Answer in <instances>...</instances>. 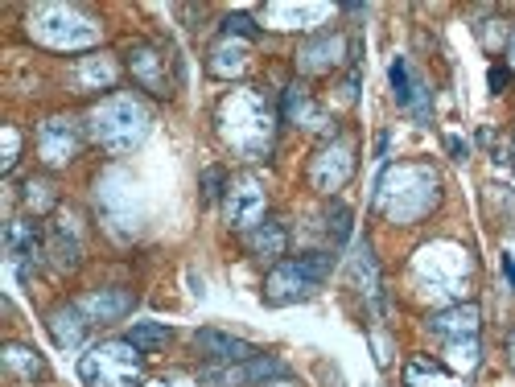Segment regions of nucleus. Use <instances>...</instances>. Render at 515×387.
<instances>
[{"label":"nucleus","mask_w":515,"mask_h":387,"mask_svg":"<svg viewBox=\"0 0 515 387\" xmlns=\"http://www.w3.org/2000/svg\"><path fill=\"white\" fill-rule=\"evenodd\" d=\"M116 75H120L116 62H112V58H103V54L79 62V87H112Z\"/></svg>","instance_id":"obj_23"},{"label":"nucleus","mask_w":515,"mask_h":387,"mask_svg":"<svg viewBox=\"0 0 515 387\" xmlns=\"http://www.w3.org/2000/svg\"><path fill=\"white\" fill-rule=\"evenodd\" d=\"M450 153H454V157H458V161H462V157H466V145H462V140H458V136H450Z\"/></svg>","instance_id":"obj_36"},{"label":"nucleus","mask_w":515,"mask_h":387,"mask_svg":"<svg viewBox=\"0 0 515 387\" xmlns=\"http://www.w3.org/2000/svg\"><path fill=\"white\" fill-rule=\"evenodd\" d=\"M392 91H396V103L408 112V116H417L421 124L429 120V87H425V79L412 70V62L408 58H396L392 62Z\"/></svg>","instance_id":"obj_12"},{"label":"nucleus","mask_w":515,"mask_h":387,"mask_svg":"<svg viewBox=\"0 0 515 387\" xmlns=\"http://www.w3.org/2000/svg\"><path fill=\"white\" fill-rule=\"evenodd\" d=\"M17 153H21V136H17V128H5V161H0V169H13L17 165Z\"/></svg>","instance_id":"obj_32"},{"label":"nucleus","mask_w":515,"mask_h":387,"mask_svg":"<svg viewBox=\"0 0 515 387\" xmlns=\"http://www.w3.org/2000/svg\"><path fill=\"white\" fill-rule=\"evenodd\" d=\"M507 54H511V66H515V38H511V50Z\"/></svg>","instance_id":"obj_38"},{"label":"nucleus","mask_w":515,"mask_h":387,"mask_svg":"<svg viewBox=\"0 0 515 387\" xmlns=\"http://www.w3.org/2000/svg\"><path fill=\"white\" fill-rule=\"evenodd\" d=\"M330 219H334V239L342 243L351 235V210L347 206H330Z\"/></svg>","instance_id":"obj_33"},{"label":"nucleus","mask_w":515,"mask_h":387,"mask_svg":"<svg viewBox=\"0 0 515 387\" xmlns=\"http://www.w3.org/2000/svg\"><path fill=\"white\" fill-rule=\"evenodd\" d=\"M25 202L33 206V210H50L54 206V186L50 182H25Z\"/></svg>","instance_id":"obj_30"},{"label":"nucleus","mask_w":515,"mask_h":387,"mask_svg":"<svg viewBox=\"0 0 515 387\" xmlns=\"http://www.w3.org/2000/svg\"><path fill=\"white\" fill-rule=\"evenodd\" d=\"M75 305L87 313V322H116V318H124V313L132 309V293H120V289H99V293L79 297Z\"/></svg>","instance_id":"obj_17"},{"label":"nucleus","mask_w":515,"mask_h":387,"mask_svg":"<svg viewBox=\"0 0 515 387\" xmlns=\"http://www.w3.org/2000/svg\"><path fill=\"white\" fill-rule=\"evenodd\" d=\"M223 29H227V38H239V33H244V38H256L252 17H227V21H223Z\"/></svg>","instance_id":"obj_34"},{"label":"nucleus","mask_w":515,"mask_h":387,"mask_svg":"<svg viewBox=\"0 0 515 387\" xmlns=\"http://www.w3.org/2000/svg\"><path fill=\"white\" fill-rule=\"evenodd\" d=\"M429 330L437 334V338H445V342H450V338H474L478 334V305H454V309H441V313H433V318H429Z\"/></svg>","instance_id":"obj_14"},{"label":"nucleus","mask_w":515,"mask_h":387,"mask_svg":"<svg viewBox=\"0 0 515 387\" xmlns=\"http://www.w3.org/2000/svg\"><path fill=\"white\" fill-rule=\"evenodd\" d=\"M29 33L54 50H83V46L99 42V25L91 17H83L79 9H66V5H42L29 17Z\"/></svg>","instance_id":"obj_6"},{"label":"nucleus","mask_w":515,"mask_h":387,"mask_svg":"<svg viewBox=\"0 0 515 387\" xmlns=\"http://www.w3.org/2000/svg\"><path fill=\"white\" fill-rule=\"evenodd\" d=\"M5 256H9L21 272H29V264H38L42 239H38V231H33V223H9V227H5Z\"/></svg>","instance_id":"obj_16"},{"label":"nucleus","mask_w":515,"mask_h":387,"mask_svg":"<svg viewBox=\"0 0 515 387\" xmlns=\"http://www.w3.org/2000/svg\"><path fill=\"white\" fill-rule=\"evenodd\" d=\"M272 387H289V383H272Z\"/></svg>","instance_id":"obj_40"},{"label":"nucleus","mask_w":515,"mask_h":387,"mask_svg":"<svg viewBox=\"0 0 515 387\" xmlns=\"http://www.w3.org/2000/svg\"><path fill=\"white\" fill-rule=\"evenodd\" d=\"M330 268V256H305V260H285L272 268L268 285H264V301L268 305H297L322 285V276Z\"/></svg>","instance_id":"obj_7"},{"label":"nucleus","mask_w":515,"mask_h":387,"mask_svg":"<svg viewBox=\"0 0 515 387\" xmlns=\"http://www.w3.org/2000/svg\"><path fill=\"white\" fill-rule=\"evenodd\" d=\"M445 355H450V367L474 371L478 367V338H450L445 342Z\"/></svg>","instance_id":"obj_28"},{"label":"nucleus","mask_w":515,"mask_h":387,"mask_svg":"<svg viewBox=\"0 0 515 387\" xmlns=\"http://www.w3.org/2000/svg\"><path fill=\"white\" fill-rule=\"evenodd\" d=\"M437 173L429 165H388L375 186V206L392 223H417L437 206Z\"/></svg>","instance_id":"obj_1"},{"label":"nucleus","mask_w":515,"mask_h":387,"mask_svg":"<svg viewBox=\"0 0 515 387\" xmlns=\"http://www.w3.org/2000/svg\"><path fill=\"white\" fill-rule=\"evenodd\" d=\"M351 173H355V145L347 136H338L314 157V165H309V182H314V190H322V194H334V190L347 186Z\"/></svg>","instance_id":"obj_8"},{"label":"nucleus","mask_w":515,"mask_h":387,"mask_svg":"<svg viewBox=\"0 0 515 387\" xmlns=\"http://www.w3.org/2000/svg\"><path fill=\"white\" fill-rule=\"evenodd\" d=\"M404 387H450V379L441 375V367L433 359H412L404 371Z\"/></svg>","instance_id":"obj_27"},{"label":"nucleus","mask_w":515,"mask_h":387,"mask_svg":"<svg viewBox=\"0 0 515 387\" xmlns=\"http://www.w3.org/2000/svg\"><path fill=\"white\" fill-rule=\"evenodd\" d=\"M5 367H9L13 375H21V379H46V363L33 355L29 346H9V350H5Z\"/></svg>","instance_id":"obj_26"},{"label":"nucleus","mask_w":515,"mask_h":387,"mask_svg":"<svg viewBox=\"0 0 515 387\" xmlns=\"http://www.w3.org/2000/svg\"><path fill=\"white\" fill-rule=\"evenodd\" d=\"M87 387H136L141 379V350L132 342H99L79 359Z\"/></svg>","instance_id":"obj_4"},{"label":"nucleus","mask_w":515,"mask_h":387,"mask_svg":"<svg viewBox=\"0 0 515 387\" xmlns=\"http://www.w3.org/2000/svg\"><path fill=\"white\" fill-rule=\"evenodd\" d=\"M248 248H252L260 260H277V256H285V248H289V235H285L281 223H260V227L248 235Z\"/></svg>","instance_id":"obj_22"},{"label":"nucleus","mask_w":515,"mask_h":387,"mask_svg":"<svg viewBox=\"0 0 515 387\" xmlns=\"http://www.w3.org/2000/svg\"><path fill=\"white\" fill-rule=\"evenodd\" d=\"M417 280L429 297H462L466 276H470V260L454 243H429L417 252Z\"/></svg>","instance_id":"obj_5"},{"label":"nucleus","mask_w":515,"mask_h":387,"mask_svg":"<svg viewBox=\"0 0 515 387\" xmlns=\"http://www.w3.org/2000/svg\"><path fill=\"white\" fill-rule=\"evenodd\" d=\"M355 276H359L363 293L380 297V272H375V260H371V248H367V243H359V248H355Z\"/></svg>","instance_id":"obj_29"},{"label":"nucleus","mask_w":515,"mask_h":387,"mask_svg":"<svg viewBox=\"0 0 515 387\" xmlns=\"http://www.w3.org/2000/svg\"><path fill=\"white\" fill-rule=\"evenodd\" d=\"M507 350H511V367H515V334H511V342H507Z\"/></svg>","instance_id":"obj_37"},{"label":"nucleus","mask_w":515,"mask_h":387,"mask_svg":"<svg viewBox=\"0 0 515 387\" xmlns=\"http://www.w3.org/2000/svg\"><path fill=\"white\" fill-rule=\"evenodd\" d=\"M161 54L157 50H149V46H136L132 54H128V66H132V75L141 79V87H149L153 95H169L165 91V70H161Z\"/></svg>","instance_id":"obj_19"},{"label":"nucleus","mask_w":515,"mask_h":387,"mask_svg":"<svg viewBox=\"0 0 515 387\" xmlns=\"http://www.w3.org/2000/svg\"><path fill=\"white\" fill-rule=\"evenodd\" d=\"M219 132L223 140L248 161H260L272 145V112L260 91H235L219 108Z\"/></svg>","instance_id":"obj_2"},{"label":"nucleus","mask_w":515,"mask_h":387,"mask_svg":"<svg viewBox=\"0 0 515 387\" xmlns=\"http://www.w3.org/2000/svg\"><path fill=\"white\" fill-rule=\"evenodd\" d=\"M38 153H42V161L50 169L75 161L79 157V124L75 120H62V116L58 120H46L38 128Z\"/></svg>","instance_id":"obj_11"},{"label":"nucleus","mask_w":515,"mask_h":387,"mask_svg":"<svg viewBox=\"0 0 515 387\" xmlns=\"http://www.w3.org/2000/svg\"><path fill=\"white\" fill-rule=\"evenodd\" d=\"M499 87H507V70H491V91H499Z\"/></svg>","instance_id":"obj_35"},{"label":"nucleus","mask_w":515,"mask_h":387,"mask_svg":"<svg viewBox=\"0 0 515 387\" xmlns=\"http://www.w3.org/2000/svg\"><path fill=\"white\" fill-rule=\"evenodd\" d=\"M194 342H198V350H206V355L219 359V363H248V359H256V346L252 342L219 334V330H198Z\"/></svg>","instance_id":"obj_15"},{"label":"nucleus","mask_w":515,"mask_h":387,"mask_svg":"<svg viewBox=\"0 0 515 387\" xmlns=\"http://www.w3.org/2000/svg\"><path fill=\"white\" fill-rule=\"evenodd\" d=\"M124 342H132L141 355H153V350H161L169 342V326H161V322H136Z\"/></svg>","instance_id":"obj_25"},{"label":"nucleus","mask_w":515,"mask_h":387,"mask_svg":"<svg viewBox=\"0 0 515 387\" xmlns=\"http://www.w3.org/2000/svg\"><path fill=\"white\" fill-rule=\"evenodd\" d=\"M244 66H248V42L223 38V42L211 50V75H219V79H235Z\"/></svg>","instance_id":"obj_21"},{"label":"nucleus","mask_w":515,"mask_h":387,"mask_svg":"<svg viewBox=\"0 0 515 387\" xmlns=\"http://www.w3.org/2000/svg\"><path fill=\"white\" fill-rule=\"evenodd\" d=\"M342 54H347V42H342L338 33H326V38H314V42L301 46L297 70H301V75H322V70L342 62Z\"/></svg>","instance_id":"obj_13"},{"label":"nucleus","mask_w":515,"mask_h":387,"mask_svg":"<svg viewBox=\"0 0 515 387\" xmlns=\"http://www.w3.org/2000/svg\"><path fill=\"white\" fill-rule=\"evenodd\" d=\"M145 387H165V383H145Z\"/></svg>","instance_id":"obj_39"},{"label":"nucleus","mask_w":515,"mask_h":387,"mask_svg":"<svg viewBox=\"0 0 515 387\" xmlns=\"http://www.w3.org/2000/svg\"><path fill=\"white\" fill-rule=\"evenodd\" d=\"M285 116L297 120V124L309 128V132H326V128H330L326 112H318V108H314V99H309L301 87H289V91H285Z\"/></svg>","instance_id":"obj_20"},{"label":"nucleus","mask_w":515,"mask_h":387,"mask_svg":"<svg viewBox=\"0 0 515 387\" xmlns=\"http://www.w3.org/2000/svg\"><path fill=\"white\" fill-rule=\"evenodd\" d=\"M227 223L239 231H256L264 219V190L256 178H235L227 186Z\"/></svg>","instance_id":"obj_10"},{"label":"nucleus","mask_w":515,"mask_h":387,"mask_svg":"<svg viewBox=\"0 0 515 387\" xmlns=\"http://www.w3.org/2000/svg\"><path fill=\"white\" fill-rule=\"evenodd\" d=\"M87 313L79 309V305H66V309H54L50 313V334H54V342L62 346V350H75L83 338H87Z\"/></svg>","instance_id":"obj_18"},{"label":"nucleus","mask_w":515,"mask_h":387,"mask_svg":"<svg viewBox=\"0 0 515 387\" xmlns=\"http://www.w3.org/2000/svg\"><path fill=\"white\" fill-rule=\"evenodd\" d=\"M281 359H272V355H256L248 363H227V367H206L198 375L202 387H248V383H264L272 375H281Z\"/></svg>","instance_id":"obj_9"},{"label":"nucleus","mask_w":515,"mask_h":387,"mask_svg":"<svg viewBox=\"0 0 515 387\" xmlns=\"http://www.w3.org/2000/svg\"><path fill=\"white\" fill-rule=\"evenodd\" d=\"M50 248H54V256H58V268H75V264H79V243H75V239H66V231L54 235Z\"/></svg>","instance_id":"obj_31"},{"label":"nucleus","mask_w":515,"mask_h":387,"mask_svg":"<svg viewBox=\"0 0 515 387\" xmlns=\"http://www.w3.org/2000/svg\"><path fill=\"white\" fill-rule=\"evenodd\" d=\"M322 17V5H272L268 9V21L277 29H305V21H318Z\"/></svg>","instance_id":"obj_24"},{"label":"nucleus","mask_w":515,"mask_h":387,"mask_svg":"<svg viewBox=\"0 0 515 387\" xmlns=\"http://www.w3.org/2000/svg\"><path fill=\"white\" fill-rule=\"evenodd\" d=\"M91 132L103 149L132 153V149H141V140L149 136V108L132 95H112L108 103H99L91 112Z\"/></svg>","instance_id":"obj_3"}]
</instances>
